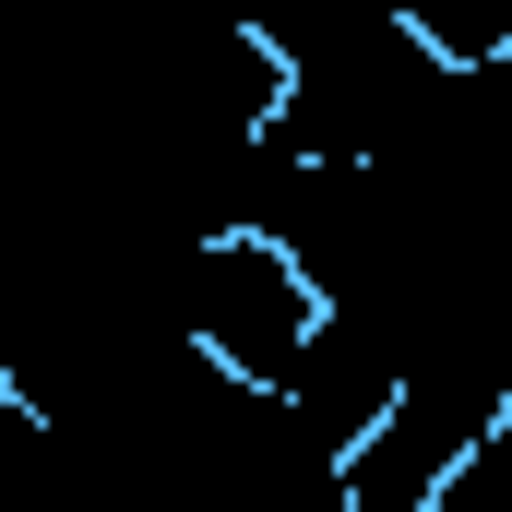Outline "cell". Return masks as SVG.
<instances>
[{
  "label": "cell",
  "mask_w": 512,
  "mask_h": 512,
  "mask_svg": "<svg viewBox=\"0 0 512 512\" xmlns=\"http://www.w3.org/2000/svg\"><path fill=\"white\" fill-rule=\"evenodd\" d=\"M322 310L334 298L310 286V262L286 239H262V227H215V239H191L167 262V334L251 393L298 382V358L322 346Z\"/></svg>",
  "instance_id": "obj_1"
},
{
  "label": "cell",
  "mask_w": 512,
  "mask_h": 512,
  "mask_svg": "<svg viewBox=\"0 0 512 512\" xmlns=\"http://www.w3.org/2000/svg\"><path fill=\"white\" fill-rule=\"evenodd\" d=\"M393 24L453 72V84H477V72H512V0H382Z\"/></svg>",
  "instance_id": "obj_2"
}]
</instances>
